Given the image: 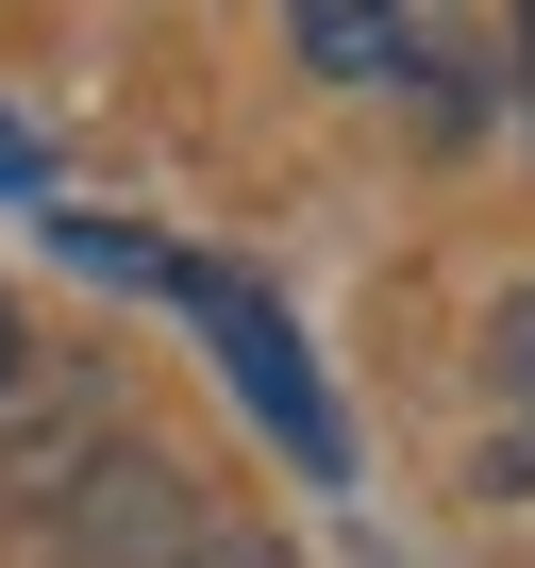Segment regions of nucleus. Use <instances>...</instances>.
Instances as JSON below:
<instances>
[{
    "label": "nucleus",
    "instance_id": "f257e3e1",
    "mask_svg": "<svg viewBox=\"0 0 535 568\" xmlns=\"http://www.w3.org/2000/svg\"><path fill=\"white\" fill-rule=\"evenodd\" d=\"M168 302L218 335V368H234V402L268 418V452H285V468H319V485H352V418H335V385L302 368V318L268 302L251 267H201V251H168Z\"/></svg>",
    "mask_w": 535,
    "mask_h": 568
},
{
    "label": "nucleus",
    "instance_id": "f03ea898",
    "mask_svg": "<svg viewBox=\"0 0 535 568\" xmlns=\"http://www.w3.org/2000/svg\"><path fill=\"white\" fill-rule=\"evenodd\" d=\"M285 51L319 84H402L418 68V0H285Z\"/></svg>",
    "mask_w": 535,
    "mask_h": 568
},
{
    "label": "nucleus",
    "instance_id": "7ed1b4c3",
    "mask_svg": "<svg viewBox=\"0 0 535 568\" xmlns=\"http://www.w3.org/2000/svg\"><path fill=\"white\" fill-rule=\"evenodd\" d=\"M502 385H518V418H535V284L502 302Z\"/></svg>",
    "mask_w": 535,
    "mask_h": 568
},
{
    "label": "nucleus",
    "instance_id": "20e7f679",
    "mask_svg": "<svg viewBox=\"0 0 535 568\" xmlns=\"http://www.w3.org/2000/svg\"><path fill=\"white\" fill-rule=\"evenodd\" d=\"M0 184H51V151H34V134H18V118H0Z\"/></svg>",
    "mask_w": 535,
    "mask_h": 568
},
{
    "label": "nucleus",
    "instance_id": "39448f33",
    "mask_svg": "<svg viewBox=\"0 0 535 568\" xmlns=\"http://www.w3.org/2000/svg\"><path fill=\"white\" fill-rule=\"evenodd\" d=\"M0 402H18V302H0Z\"/></svg>",
    "mask_w": 535,
    "mask_h": 568
},
{
    "label": "nucleus",
    "instance_id": "423d86ee",
    "mask_svg": "<svg viewBox=\"0 0 535 568\" xmlns=\"http://www.w3.org/2000/svg\"><path fill=\"white\" fill-rule=\"evenodd\" d=\"M518 84H535V0H518Z\"/></svg>",
    "mask_w": 535,
    "mask_h": 568
}]
</instances>
